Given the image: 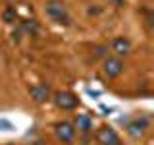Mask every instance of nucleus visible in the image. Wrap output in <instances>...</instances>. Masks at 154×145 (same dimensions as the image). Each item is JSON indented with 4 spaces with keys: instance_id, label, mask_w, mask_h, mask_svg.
<instances>
[{
    "instance_id": "5",
    "label": "nucleus",
    "mask_w": 154,
    "mask_h": 145,
    "mask_svg": "<svg viewBox=\"0 0 154 145\" xmlns=\"http://www.w3.org/2000/svg\"><path fill=\"white\" fill-rule=\"evenodd\" d=\"M54 134L56 137L60 139L62 143H71L75 137V128L71 122H66V120H62V122H56L54 124Z\"/></svg>"
},
{
    "instance_id": "3",
    "label": "nucleus",
    "mask_w": 154,
    "mask_h": 145,
    "mask_svg": "<svg viewBox=\"0 0 154 145\" xmlns=\"http://www.w3.org/2000/svg\"><path fill=\"white\" fill-rule=\"evenodd\" d=\"M123 70H125L123 62L119 60V58H116V56H108V58L104 60V64H102L104 76L110 77V79H116V77H119V76L123 74Z\"/></svg>"
},
{
    "instance_id": "6",
    "label": "nucleus",
    "mask_w": 154,
    "mask_h": 145,
    "mask_svg": "<svg viewBox=\"0 0 154 145\" xmlns=\"http://www.w3.org/2000/svg\"><path fill=\"white\" fill-rule=\"evenodd\" d=\"M96 141H98L100 145H122L119 135L116 134L110 126H102V128H98V132H96Z\"/></svg>"
},
{
    "instance_id": "8",
    "label": "nucleus",
    "mask_w": 154,
    "mask_h": 145,
    "mask_svg": "<svg viewBox=\"0 0 154 145\" xmlns=\"http://www.w3.org/2000/svg\"><path fill=\"white\" fill-rule=\"evenodd\" d=\"M112 50L119 56H127L131 52V41L127 37H116L112 41Z\"/></svg>"
},
{
    "instance_id": "4",
    "label": "nucleus",
    "mask_w": 154,
    "mask_h": 145,
    "mask_svg": "<svg viewBox=\"0 0 154 145\" xmlns=\"http://www.w3.org/2000/svg\"><path fill=\"white\" fill-rule=\"evenodd\" d=\"M29 95H31V99L35 101V103L42 105V103H46V101L52 99V89H50L48 83L41 81V83H35L31 89H29Z\"/></svg>"
},
{
    "instance_id": "10",
    "label": "nucleus",
    "mask_w": 154,
    "mask_h": 145,
    "mask_svg": "<svg viewBox=\"0 0 154 145\" xmlns=\"http://www.w3.org/2000/svg\"><path fill=\"white\" fill-rule=\"evenodd\" d=\"M2 18H4V21H6V23H14V21H16V18H17L16 8H6V10H4V14H2Z\"/></svg>"
},
{
    "instance_id": "2",
    "label": "nucleus",
    "mask_w": 154,
    "mask_h": 145,
    "mask_svg": "<svg viewBox=\"0 0 154 145\" xmlns=\"http://www.w3.org/2000/svg\"><path fill=\"white\" fill-rule=\"evenodd\" d=\"M52 101H54V105L60 110H73V108H77V105H79L77 95H73L71 91H56V93L52 95Z\"/></svg>"
},
{
    "instance_id": "13",
    "label": "nucleus",
    "mask_w": 154,
    "mask_h": 145,
    "mask_svg": "<svg viewBox=\"0 0 154 145\" xmlns=\"http://www.w3.org/2000/svg\"><path fill=\"white\" fill-rule=\"evenodd\" d=\"M6 2H14V0H6Z\"/></svg>"
},
{
    "instance_id": "9",
    "label": "nucleus",
    "mask_w": 154,
    "mask_h": 145,
    "mask_svg": "<svg viewBox=\"0 0 154 145\" xmlns=\"http://www.w3.org/2000/svg\"><path fill=\"white\" fill-rule=\"evenodd\" d=\"M75 130H79L81 134H89L93 130V118L89 114H77L75 116V124H73Z\"/></svg>"
},
{
    "instance_id": "7",
    "label": "nucleus",
    "mask_w": 154,
    "mask_h": 145,
    "mask_svg": "<svg viewBox=\"0 0 154 145\" xmlns=\"http://www.w3.org/2000/svg\"><path fill=\"white\" fill-rule=\"evenodd\" d=\"M148 130V118H144V116H141V118H135L131 120V122L127 124V134L131 135V137H143L144 134H146Z\"/></svg>"
},
{
    "instance_id": "1",
    "label": "nucleus",
    "mask_w": 154,
    "mask_h": 145,
    "mask_svg": "<svg viewBox=\"0 0 154 145\" xmlns=\"http://www.w3.org/2000/svg\"><path fill=\"white\" fill-rule=\"evenodd\" d=\"M45 14L58 25H69L71 23V16L62 0H48L45 4Z\"/></svg>"
},
{
    "instance_id": "12",
    "label": "nucleus",
    "mask_w": 154,
    "mask_h": 145,
    "mask_svg": "<svg viewBox=\"0 0 154 145\" xmlns=\"http://www.w3.org/2000/svg\"><path fill=\"white\" fill-rule=\"evenodd\" d=\"M0 128H2V132H10V130H14V126L8 120H0Z\"/></svg>"
},
{
    "instance_id": "11",
    "label": "nucleus",
    "mask_w": 154,
    "mask_h": 145,
    "mask_svg": "<svg viewBox=\"0 0 154 145\" xmlns=\"http://www.w3.org/2000/svg\"><path fill=\"white\" fill-rule=\"evenodd\" d=\"M21 27L25 29L27 33H37V23H35V21H25Z\"/></svg>"
}]
</instances>
